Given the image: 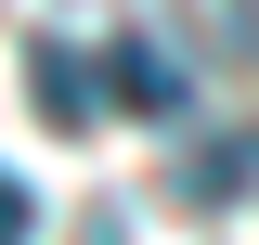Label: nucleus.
<instances>
[{"label": "nucleus", "mask_w": 259, "mask_h": 245, "mask_svg": "<svg viewBox=\"0 0 259 245\" xmlns=\"http://www.w3.org/2000/svg\"><path fill=\"white\" fill-rule=\"evenodd\" d=\"M259 194V142H182V168H168V207H246Z\"/></svg>", "instance_id": "obj_3"}, {"label": "nucleus", "mask_w": 259, "mask_h": 245, "mask_svg": "<svg viewBox=\"0 0 259 245\" xmlns=\"http://www.w3.org/2000/svg\"><path fill=\"white\" fill-rule=\"evenodd\" d=\"M26 91L52 129H91L104 116V52H78V39H26Z\"/></svg>", "instance_id": "obj_1"}, {"label": "nucleus", "mask_w": 259, "mask_h": 245, "mask_svg": "<svg viewBox=\"0 0 259 245\" xmlns=\"http://www.w3.org/2000/svg\"><path fill=\"white\" fill-rule=\"evenodd\" d=\"M104 103L117 116H182V52L168 39H117L104 52Z\"/></svg>", "instance_id": "obj_2"}, {"label": "nucleus", "mask_w": 259, "mask_h": 245, "mask_svg": "<svg viewBox=\"0 0 259 245\" xmlns=\"http://www.w3.org/2000/svg\"><path fill=\"white\" fill-rule=\"evenodd\" d=\"M26 232H39V194L13 181V168H0V245H26Z\"/></svg>", "instance_id": "obj_4"}]
</instances>
